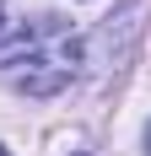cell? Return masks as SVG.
Wrapping results in <instances>:
<instances>
[{
  "label": "cell",
  "mask_w": 151,
  "mask_h": 156,
  "mask_svg": "<svg viewBox=\"0 0 151 156\" xmlns=\"http://www.w3.org/2000/svg\"><path fill=\"white\" fill-rule=\"evenodd\" d=\"M81 156H87V151H81Z\"/></svg>",
  "instance_id": "4"
},
{
  "label": "cell",
  "mask_w": 151,
  "mask_h": 156,
  "mask_svg": "<svg viewBox=\"0 0 151 156\" xmlns=\"http://www.w3.org/2000/svg\"><path fill=\"white\" fill-rule=\"evenodd\" d=\"M0 156H6V151H0Z\"/></svg>",
  "instance_id": "3"
},
{
  "label": "cell",
  "mask_w": 151,
  "mask_h": 156,
  "mask_svg": "<svg viewBox=\"0 0 151 156\" xmlns=\"http://www.w3.org/2000/svg\"><path fill=\"white\" fill-rule=\"evenodd\" d=\"M146 151H151V124H146Z\"/></svg>",
  "instance_id": "2"
},
{
  "label": "cell",
  "mask_w": 151,
  "mask_h": 156,
  "mask_svg": "<svg viewBox=\"0 0 151 156\" xmlns=\"http://www.w3.org/2000/svg\"><path fill=\"white\" fill-rule=\"evenodd\" d=\"M0 65L27 97H54L81 65V43L60 16H38L27 27H16L11 43H0Z\"/></svg>",
  "instance_id": "1"
}]
</instances>
